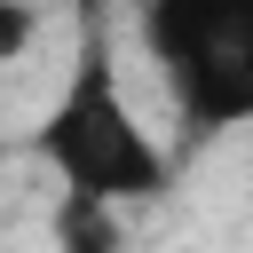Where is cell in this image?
<instances>
[{
  "label": "cell",
  "instance_id": "3957f363",
  "mask_svg": "<svg viewBox=\"0 0 253 253\" xmlns=\"http://www.w3.org/2000/svg\"><path fill=\"white\" fill-rule=\"evenodd\" d=\"M55 245H63V253H126L119 206H103V198H71V190H63V206H55Z\"/></svg>",
  "mask_w": 253,
  "mask_h": 253
},
{
  "label": "cell",
  "instance_id": "7a4b0ae2",
  "mask_svg": "<svg viewBox=\"0 0 253 253\" xmlns=\"http://www.w3.org/2000/svg\"><path fill=\"white\" fill-rule=\"evenodd\" d=\"M142 47L198 134L253 119V0H142Z\"/></svg>",
  "mask_w": 253,
  "mask_h": 253
},
{
  "label": "cell",
  "instance_id": "6da1fadb",
  "mask_svg": "<svg viewBox=\"0 0 253 253\" xmlns=\"http://www.w3.org/2000/svg\"><path fill=\"white\" fill-rule=\"evenodd\" d=\"M32 142H40V158L63 174L71 198L142 206V198L166 190V150L150 142V126L134 119V103H126V87H119V63H111V40H103V8H87L71 79H63V95L47 103V119H40Z\"/></svg>",
  "mask_w": 253,
  "mask_h": 253
},
{
  "label": "cell",
  "instance_id": "277c9868",
  "mask_svg": "<svg viewBox=\"0 0 253 253\" xmlns=\"http://www.w3.org/2000/svg\"><path fill=\"white\" fill-rule=\"evenodd\" d=\"M32 32H40L32 0H0V63H16V55L32 47Z\"/></svg>",
  "mask_w": 253,
  "mask_h": 253
}]
</instances>
